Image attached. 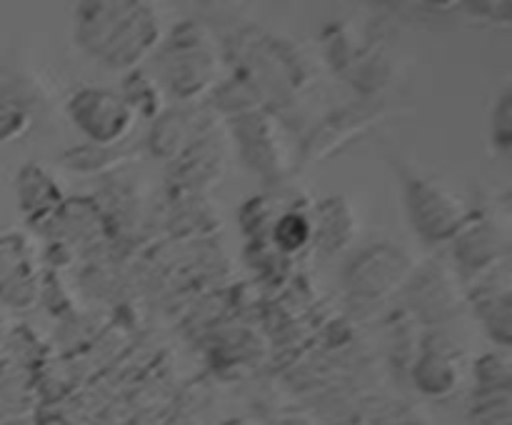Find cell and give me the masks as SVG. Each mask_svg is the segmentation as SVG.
Listing matches in <instances>:
<instances>
[{
	"label": "cell",
	"instance_id": "6da1fadb",
	"mask_svg": "<svg viewBox=\"0 0 512 425\" xmlns=\"http://www.w3.org/2000/svg\"><path fill=\"white\" fill-rule=\"evenodd\" d=\"M28 125V115L13 100H0V140H13Z\"/></svg>",
	"mask_w": 512,
	"mask_h": 425
},
{
	"label": "cell",
	"instance_id": "7a4b0ae2",
	"mask_svg": "<svg viewBox=\"0 0 512 425\" xmlns=\"http://www.w3.org/2000/svg\"><path fill=\"white\" fill-rule=\"evenodd\" d=\"M278 240L285 248H300L308 240V223L303 218H298V215H288L278 225Z\"/></svg>",
	"mask_w": 512,
	"mask_h": 425
},
{
	"label": "cell",
	"instance_id": "3957f363",
	"mask_svg": "<svg viewBox=\"0 0 512 425\" xmlns=\"http://www.w3.org/2000/svg\"><path fill=\"white\" fill-rule=\"evenodd\" d=\"M223 425H250L248 420H240V418H235V420H225Z\"/></svg>",
	"mask_w": 512,
	"mask_h": 425
}]
</instances>
